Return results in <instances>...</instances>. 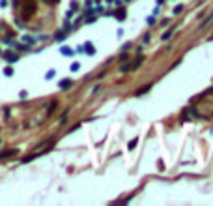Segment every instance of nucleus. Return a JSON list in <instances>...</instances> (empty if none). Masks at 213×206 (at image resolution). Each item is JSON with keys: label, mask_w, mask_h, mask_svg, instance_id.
Instances as JSON below:
<instances>
[{"label": "nucleus", "mask_w": 213, "mask_h": 206, "mask_svg": "<svg viewBox=\"0 0 213 206\" xmlns=\"http://www.w3.org/2000/svg\"><path fill=\"white\" fill-rule=\"evenodd\" d=\"M62 54H64V56H73V51H71L69 47H64V49H62Z\"/></svg>", "instance_id": "nucleus-3"}, {"label": "nucleus", "mask_w": 213, "mask_h": 206, "mask_svg": "<svg viewBox=\"0 0 213 206\" xmlns=\"http://www.w3.org/2000/svg\"><path fill=\"white\" fill-rule=\"evenodd\" d=\"M54 107H56V103H54V101H52V103H51V105H49V114H51V113H52V111H54Z\"/></svg>", "instance_id": "nucleus-9"}, {"label": "nucleus", "mask_w": 213, "mask_h": 206, "mask_svg": "<svg viewBox=\"0 0 213 206\" xmlns=\"http://www.w3.org/2000/svg\"><path fill=\"white\" fill-rule=\"evenodd\" d=\"M64 39H65V34H64V32H60V34L56 36V41H64Z\"/></svg>", "instance_id": "nucleus-7"}, {"label": "nucleus", "mask_w": 213, "mask_h": 206, "mask_svg": "<svg viewBox=\"0 0 213 206\" xmlns=\"http://www.w3.org/2000/svg\"><path fill=\"white\" fill-rule=\"evenodd\" d=\"M15 154H17V150H15V148H9V150H4V152L0 154V159H7L9 156H15Z\"/></svg>", "instance_id": "nucleus-1"}, {"label": "nucleus", "mask_w": 213, "mask_h": 206, "mask_svg": "<svg viewBox=\"0 0 213 206\" xmlns=\"http://www.w3.org/2000/svg\"><path fill=\"white\" fill-rule=\"evenodd\" d=\"M6 75H7V77H9V75H13V69H11V68H7V69H6Z\"/></svg>", "instance_id": "nucleus-12"}, {"label": "nucleus", "mask_w": 213, "mask_h": 206, "mask_svg": "<svg viewBox=\"0 0 213 206\" xmlns=\"http://www.w3.org/2000/svg\"><path fill=\"white\" fill-rule=\"evenodd\" d=\"M79 68H80V66H79L77 62H75V64H71V71H79Z\"/></svg>", "instance_id": "nucleus-8"}, {"label": "nucleus", "mask_w": 213, "mask_h": 206, "mask_svg": "<svg viewBox=\"0 0 213 206\" xmlns=\"http://www.w3.org/2000/svg\"><path fill=\"white\" fill-rule=\"evenodd\" d=\"M137 143H138V141H137V139H133V141H131V144H129V148H131V150H133V148H135V146H137Z\"/></svg>", "instance_id": "nucleus-10"}, {"label": "nucleus", "mask_w": 213, "mask_h": 206, "mask_svg": "<svg viewBox=\"0 0 213 206\" xmlns=\"http://www.w3.org/2000/svg\"><path fill=\"white\" fill-rule=\"evenodd\" d=\"M84 49L88 51V54H94V45H90V43H86V45H84Z\"/></svg>", "instance_id": "nucleus-6"}, {"label": "nucleus", "mask_w": 213, "mask_h": 206, "mask_svg": "<svg viewBox=\"0 0 213 206\" xmlns=\"http://www.w3.org/2000/svg\"><path fill=\"white\" fill-rule=\"evenodd\" d=\"M170 34H172V30H168V32H167V34L163 36V39H168V38H170Z\"/></svg>", "instance_id": "nucleus-11"}, {"label": "nucleus", "mask_w": 213, "mask_h": 206, "mask_svg": "<svg viewBox=\"0 0 213 206\" xmlns=\"http://www.w3.org/2000/svg\"><path fill=\"white\" fill-rule=\"evenodd\" d=\"M4 58L7 62H17V56H13V54H4Z\"/></svg>", "instance_id": "nucleus-5"}, {"label": "nucleus", "mask_w": 213, "mask_h": 206, "mask_svg": "<svg viewBox=\"0 0 213 206\" xmlns=\"http://www.w3.org/2000/svg\"><path fill=\"white\" fill-rule=\"evenodd\" d=\"M152 88V84H148V86H144V88H140V90H137V96H140V94H146L148 90Z\"/></svg>", "instance_id": "nucleus-4"}, {"label": "nucleus", "mask_w": 213, "mask_h": 206, "mask_svg": "<svg viewBox=\"0 0 213 206\" xmlns=\"http://www.w3.org/2000/svg\"><path fill=\"white\" fill-rule=\"evenodd\" d=\"M69 86H71V81H69V79L60 81V88H69Z\"/></svg>", "instance_id": "nucleus-2"}]
</instances>
